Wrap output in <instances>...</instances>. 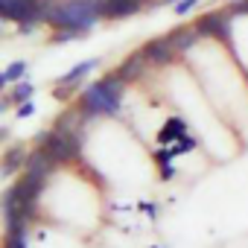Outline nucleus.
Here are the masks:
<instances>
[{"label": "nucleus", "mask_w": 248, "mask_h": 248, "mask_svg": "<svg viewBox=\"0 0 248 248\" xmlns=\"http://www.w3.org/2000/svg\"><path fill=\"white\" fill-rule=\"evenodd\" d=\"M231 12L233 15H248V0H236V3H231Z\"/></svg>", "instance_id": "f3484780"}, {"label": "nucleus", "mask_w": 248, "mask_h": 248, "mask_svg": "<svg viewBox=\"0 0 248 248\" xmlns=\"http://www.w3.org/2000/svg\"><path fill=\"white\" fill-rule=\"evenodd\" d=\"M196 146H199V140H196V138L187 132V135H184V138H181V140L172 146V152H175V158H178V155H184V152H193Z\"/></svg>", "instance_id": "2eb2a0df"}, {"label": "nucleus", "mask_w": 248, "mask_h": 248, "mask_svg": "<svg viewBox=\"0 0 248 248\" xmlns=\"http://www.w3.org/2000/svg\"><path fill=\"white\" fill-rule=\"evenodd\" d=\"M102 18V0H47L44 21L53 30H70L85 35Z\"/></svg>", "instance_id": "f257e3e1"}, {"label": "nucleus", "mask_w": 248, "mask_h": 248, "mask_svg": "<svg viewBox=\"0 0 248 248\" xmlns=\"http://www.w3.org/2000/svg\"><path fill=\"white\" fill-rule=\"evenodd\" d=\"M196 30L207 38L228 41L231 38V18H228V12H207L196 21Z\"/></svg>", "instance_id": "39448f33"}, {"label": "nucleus", "mask_w": 248, "mask_h": 248, "mask_svg": "<svg viewBox=\"0 0 248 248\" xmlns=\"http://www.w3.org/2000/svg\"><path fill=\"white\" fill-rule=\"evenodd\" d=\"M35 114V105L32 102H24V105H18V117L24 120V117H32Z\"/></svg>", "instance_id": "a211bd4d"}, {"label": "nucleus", "mask_w": 248, "mask_h": 248, "mask_svg": "<svg viewBox=\"0 0 248 248\" xmlns=\"http://www.w3.org/2000/svg\"><path fill=\"white\" fill-rule=\"evenodd\" d=\"M146 64H149V62H146V56H143V53H135V56H129L126 62L117 67V76H120L123 82H132V79H138V76L143 73V67H146Z\"/></svg>", "instance_id": "1a4fd4ad"}, {"label": "nucleus", "mask_w": 248, "mask_h": 248, "mask_svg": "<svg viewBox=\"0 0 248 248\" xmlns=\"http://www.w3.org/2000/svg\"><path fill=\"white\" fill-rule=\"evenodd\" d=\"M32 93H35V88H32L30 82H18V85L12 88L9 99H12V102H18V105H24V102H30V99H32Z\"/></svg>", "instance_id": "4468645a"}, {"label": "nucleus", "mask_w": 248, "mask_h": 248, "mask_svg": "<svg viewBox=\"0 0 248 248\" xmlns=\"http://www.w3.org/2000/svg\"><path fill=\"white\" fill-rule=\"evenodd\" d=\"M152 248H164V245H152Z\"/></svg>", "instance_id": "aec40b11"}, {"label": "nucleus", "mask_w": 248, "mask_h": 248, "mask_svg": "<svg viewBox=\"0 0 248 248\" xmlns=\"http://www.w3.org/2000/svg\"><path fill=\"white\" fill-rule=\"evenodd\" d=\"M231 3H233V0H231Z\"/></svg>", "instance_id": "412c9836"}, {"label": "nucleus", "mask_w": 248, "mask_h": 248, "mask_svg": "<svg viewBox=\"0 0 248 248\" xmlns=\"http://www.w3.org/2000/svg\"><path fill=\"white\" fill-rule=\"evenodd\" d=\"M143 6V0H102V18H129Z\"/></svg>", "instance_id": "0eeeda50"}, {"label": "nucleus", "mask_w": 248, "mask_h": 248, "mask_svg": "<svg viewBox=\"0 0 248 248\" xmlns=\"http://www.w3.org/2000/svg\"><path fill=\"white\" fill-rule=\"evenodd\" d=\"M96 64H99V59H88V62H79L73 70H67V73L59 79V88H73V85H76L79 79H85V76H88V73H91Z\"/></svg>", "instance_id": "9b49d317"}, {"label": "nucleus", "mask_w": 248, "mask_h": 248, "mask_svg": "<svg viewBox=\"0 0 248 248\" xmlns=\"http://www.w3.org/2000/svg\"><path fill=\"white\" fill-rule=\"evenodd\" d=\"M196 3H199V0H178V3H175V15H187L190 9H196Z\"/></svg>", "instance_id": "dca6fc26"}, {"label": "nucleus", "mask_w": 248, "mask_h": 248, "mask_svg": "<svg viewBox=\"0 0 248 248\" xmlns=\"http://www.w3.org/2000/svg\"><path fill=\"white\" fill-rule=\"evenodd\" d=\"M178 50H175V44H172V38L167 35V38H155V41H149L146 47H143V56H146V62L149 64H170L172 62V56H175Z\"/></svg>", "instance_id": "423d86ee"}, {"label": "nucleus", "mask_w": 248, "mask_h": 248, "mask_svg": "<svg viewBox=\"0 0 248 248\" xmlns=\"http://www.w3.org/2000/svg\"><path fill=\"white\" fill-rule=\"evenodd\" d=\"M164 3H178V0H164Z\"/></svg>", "instance_id": "6ab92c4d"}, {"label": "nucleus", "mask_w": 248, "mask_h": 248, "mask_svg": "<svg viewBox=\"0 0 248 248\" xmlns=\"http://www.w3.org/2000/svg\"><path fill=\"white\" fill-rule=\"evenodd\" d=\"M27 70H30V64H27V62H12V64L6 67V73L0 76V85H12V82L24 79V76H27Z\"/></svg>", "instance_id": "ddd939ff"}, {"label": "nucleus", "mask_w": 248, "mask_h": 248, "mask_svg": "<svg viewBox=\"0 0 248 248\" xmlns=\"http://www.w3.org/2000/svg\"><path fill=\"white\" fill-rule=\"evenodd\" d=\"M184 135H187V123L181 117H170L161 126V132H158V143L161 146H175Z\"/></svg>", "instance_id": "6e6552de"}, {"label": "nucleus", "mask_w": 248, "mask_h": 248, "mask_svg": "<svg viewBox=\"0 0 248 248\" xmlns=\"http://www.w3.org/2000/svg\"><path fill=\"white\" fill-rule=\"evenodd\" d=\"M38 149H44L53 164H67V161L79 158V152H82V135H64L59 129H50V132L38 135Z\"/></svg>", "instance_id": "7ed1b4c3"}, {"label": "nucleus", "mask_w": 248, "mask_h": 248, "mask_svg": "<svg viewBox=\"0 0 248 248\" xmlns=\"http://www.w3.org/2000/svg\"><path fill=\"white\" fill-rule=\"evenodd\" d=\"M27 158H30V152L24 146H9L6 155H3V172L12 175L15 170H24L27 167Z\"/></svg>", "instance_id": "f8f14e48"}, {"label": "nucleus", "mask_w": 248, "mask_h": 248, "mask_svg": "<svg viewBox=\"0 0 248 248\" xmlns=\"http://www.w3.org/2000/svg\"><path fill=\"white\" fill-rule=\"evenodd\" d=\"M47 0H0V15L15 21L21 32H32L38 21H44Z\"/></svg>", "instance_id": "20e7f679"}, {"label": "nucleus", "mask_w": 248, "mask_h": 248, "mask_svg": "<svg viewBox=\"0 0 248 248\" xmlns=\"http://www.w3.org/2000/svg\"><path fill=\"white\" fill-rule=\"evenodd\" d=\"M123 91H126V82H123L117 73L88 85L79 96V111L91 120V117H114L123 105Z\"/></svg>", "instance_id": "f03ea898"}, {"label": "nucleus", "mask_w": 248, "mask_h": 248, "mask_svg": "<svg viewBox=\"0 0 248 248\" xmlns=\"http://www.w3.org/2000/svg\"><path fill=\"white\" fill-rule=\"evenodd\" d=\"M170 38H172V44H175V50H178V53H187L190 47H196V41L202 38V32H199V30H196V24H193V27H181V30L170 32Z\"/></svg>", "instance_id": "9d476101"}]
</instances>
